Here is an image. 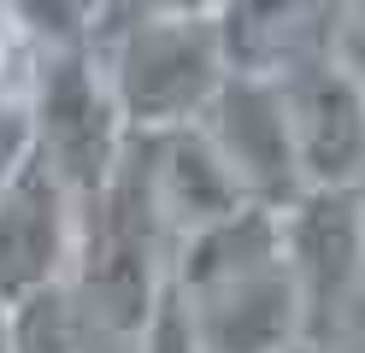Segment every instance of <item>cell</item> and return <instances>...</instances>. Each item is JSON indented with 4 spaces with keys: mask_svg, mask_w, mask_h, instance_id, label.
<instances>
[{
    "mask_svg": "<svg viewBox=\"0 0 365 353\" xmlns=\"http://www.w3.org/2000/svg\"><path fill=\"white\" fill-rule=\"evenodd\" d=\"M171 289L200 353H283L301 342V289L283 259V206L242 200L171 242Z\"/></svg>",
    "mask_w": 365,
    "mask_h": 353,
    "instance_id": "1",
    "label": "cell"
},
{
    "mask_svg": "<svg viewBox=\"0 0 365 353\" xmlns=\"http://www.w3.org/2000/svg\"><path fill=\"white\" fill-rule=\"evenodd\" d=\"M124 12H218V0H101L88 24L95 18H124Z\"/></svg>",
    "mask_w": 365,
    "mask_h": 353,
    "instance_id": "14",
    "label": "cell"
},
{
    "mask_svg": "<svg viewBox=\"0 0 365 353\" xmlns=\"http://www.w3.org/2000/svg\"><path fill=\"white\" fill-rule=\"evenodd\" d=\"M77 265V195L30 148V159L0 183V306L18 295L71 282Z\"/></svg>",
    "mask_w": 365,
    "mask_h": 353,
    "instance_id": "7",
    "label": "cell"
},
{
    "mask_svg": "<svg viewBox=\"0 0 365 353\" xmlns=\"http://www.w3.org/2000/svg\"><path fill=\"white\" fill-rule=\"evenodd\" d=\"M148 165H153V195H159V218H165L171 242L247 200L236 177L224 171V159L212 153V141L200 135V124L148 135Z\"/></svg>",
    "mask_w": 365,
    "mask_h": 353,
    "instance_id": "9",
    "label": "cell"
},
{
    "mask_svg": "<svg viewBox=\"0 0 365 353\" xmlns=\"http://www.w3.org/2000/svg\"><path fill=\"white\" fill-rule=\"evenodd\" d=\"M30 118H36V153L59 171V183L77 200H88L106 183V171L118 165L124 135H130L88 41L53 47V53L36 59Z\"/></svg>",
    "mask_w": 365,
    "mask_h": 353,
    "instance_id": "4",
    "label": "cell"
},
{
    "mask_svg": "<svg viewBox=\"0 0 365 353\" xmlns=\"http://www.w3.org/2000/svg\"><path fill=\"white\" fill-rule=\"evenodd\" d=\"M283 259L301 289V336L324 342L365 282V195L354 183H307L283 200Z\"/></svg>",
    "mask_w": 365,
    "mask_h": 353,
    "instance_id": "5",
    "label": "cell"
},
{
    "mask_svg": "<svg viewBox=\"0 0 365 353\" xmlns=\"http://www.w3.org/2000/svg\"><path fill=\"white\" fill-rule=\"evenodd\" d=\"M142 347L148 353H200V342H195V329H189V312H182V300H177V289H171V277L159 282V295H153V312L142 318Z\"/></svg>",
    "mask_w": 365,
    "mask_h": 353,
    "instance_id": "11",
    "label": "cell"
},
{
    "mask_svg": "<svg viewBox=\"0 0 365 353\" xmlns=\"http://www.w3.org/2000/svg\"><path fill=\"white\" fill-rule=\"evenodd\" d=\"M36 148V118H30V94H0V183Z\"/></svg>",
    "mask_w": 365,
    "mask_h": 353,
    "instance_id": "13",
    "label": "cell"
},
{
    "mask_svg": "<svg viewBox=\"0 0 365 353\" xmlns=\"http://www.w3.org/2000/svg\"><path fill=\"white\" fill-rule=\"evenodd\" d=\"M88 53H95L112 101L124 112V130L159 135L195 124L218 94L224 71V36L212 12H124L88 24Z\"/></svg>",
    "mask_w": 365,
    "mask_h": 353,
    "instance_id": "2",
    "label": "cell"
},
{
    "mask_svg": "<svg viewBox=\"0 0 365 353\" xmlns=\"http://www.w3.org/2000/svg\"><path fill=\"white\" fill-rule=\"evenodd\" d=\"M6 336L12 353H71L77 318H71V282H48L30 289L6 306Z\"/></svg>",
    "mask_w": 365,
    "mask_h": 353,
    "instance_id": "10",
    "label": "cell"
},
{
    "mask_svg": "<svg viewBox=\"0 0 365 353\" xmlns=\"http://www.w3.org/2000/svg\"><path fill=\"white\" fill-rule=\"evenodd\" d=\"M336 59H341V65H348L354 77L365 83V6H359V12L348 18V36H341V47H336Z\"/></svg>",
    "mask_w": 365,
    "mask_h": 353,
    "instance_id": "15",
    "label": "cell"
},
{
    "mask_svg": "<svg viewBox=\"0 0 365 353\" xmlns=\"http://www.w3.org/2000/svg\"><path fill=\"white\" fill-rule=\"evenodd\" d=\"M36 59H41L36 53V36L24 30V18L0 0V94H30Z\"/></svg>",
    "mask_w": 365,
    "mask_h": 353,
    "instance_id": "12",
    "label": "cell"
},
{
    "mask_svg": "<svg viewBox=\"0 0 365 353\" xmlns=\"http://www.w3.org/2000/svg\"><path fill=\"white\" fill-rule=\"evenodd\" d=\"M294 159L307 183H354L365 165V83L336 53H312L277 71Z\"/></svg>",
    "mask_w": 365,
    "mask_h": 353,
    "instance_id": "8",
    "label": "cell"
},
{
    "mask_svg": "<svg viewBox=\"0 0 365 353\" xmlns=\"http://www.w3.org/2000/svg\"><path fill=\"white\" fill-rule=\"evenodd\" d=\"M171 230L159 218L153 195V165H148V135H124L118 165L88 200H77V265L71 282L95 300V312L112 329H142L153 312V295L165 282Z\"/></svg>",
    "mask_w": 365,
    "mask_h": 353,
    "instance_id": "3",
    "label": "cell"
},
{
    "mask_svg": "<svg viewBox=\"0 0 365 353\" xmlns=\"http://www.w3.org/2000/svg\"><path fill=\"white\" fill-rule=\"evenodd\" d=\"M0 353H12V336H6V306H0Z\"/></svg>",
    "mask_w": 365,
    "mask_h": 353,
    "instance_id": "17",
    "label": "cell"
},
{
    "mask_svg": "<svg viewBox=\"0 0 365 353\" xmlns=\"http://www.w3.org/2000/svg\"><path fill=\"white\" fill-rule=\"evenodd\" d=\"M283 353H324V342H307V336H301V342H289Z\"/></svg>",
    "mask_w": 365,
    "mask_h": 353,
    "instance_id": "16",
    "label": "cell"
},
{
    "mask_svg": "<svg viewBox=\"0 0 365 353\" xmlns=\"http://www.w3.org/2000/svg\"><path fill=\"white\" fill-rule=\"evenodd\" d=\"M195 124L212 141V153L224 159V171L236 177V188L247 200L283 206L307 188L277 77H265V71H224L218 94L207 101V112Z\"/></svg>",
    "mask_w": 365,
    "mask_h": 353,
    "instance_id": "6",
    "label": "cell"
}]
</instances>
